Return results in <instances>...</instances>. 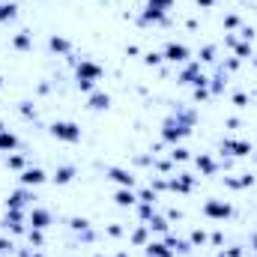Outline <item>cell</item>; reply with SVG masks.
I'll return each mask as SVG.
<instances>
[{
	"mask_svg": "<svg viewBox=\"0 0 257 257\" xmlns=\"http://www.w3.org/2000/svg\"><path fill=\"white\" fill-rule=\"evenodd\" d=\"M192 126H194V111H177L174 117H168L165 120V126H162V141L165 144H171V147H177L189 132H192Z\"/></svg>",
	"mask_w": 257,
	"mask_h": 257,
	"instance_id": "1",
	"label": "cell"
},
{
	"mask_svg": "<svg viewBox=\"0 0 257 257\" xmlns=\"http://www.w3.org/2000/svg\"><path fill=\"white\" fill-rule=\"evenodd\" d=\"M177 81L186 84V87H206V84H209V75L200 69V60H189V63H183Z\"/></svg>",
	"mask_w": 257,
	"mask_h": 257,
	"instance_id": "2",
	"label": "cell"
},
{
	"mask_svg": "<svg viewBox=\"0 0 257 257\" xmlns=\"http://www.w3.org/2000/svg\"><path fill=\"white\" fill-rule=\"evenodd\" d=\"M48 132H51V138H57L63 144H78L81 141V126L72 123V120H54Z\"/></svg>",
	"mask_w": 257,
	"mask_h": 257,
	"instance_id": "3",
	"label": "cell"
},
{
	"mask_svg": "<svg viewBox=\"0 0 257 257\" xmlns=\"http://www.w3.org/2000/svg\"><path fill=\"white\" fill-rule=\"evenodd\" d=\"M218 150L227 153V156L242 159V156H251V153H254V144H251V141H242V138H221Z\"/></svg>",
	"mask_w": 257,
	"mask_h": 257,
	"instance_id": "4",
	"label": "cell"
},
{
	"mask_svg": "<svg viewBox=\"0 0 257 257\" xmlns=\"http://www.w3.org/2000/svg\"><path fill=\"white\" fill-rule=\"evenodd\" d=\"M236 209H233V203H227V200H215V197H209L206 203H203V215L206 218H212V221H224V218H230Z\"/></svg>",
	"mask_w": 257,
	"mask_h": 257,
	"instance_id": "5",
	"label": "cell"
},
{
	"mask_svg": "<svg viewBox=\"0 0 257 257\" xmlns=\"http://www.w3.org/2000/svg\"><path fill=\"white\" fill-rule=\"evenodd\" d=\"M75 75H78V81H99L105 75V69L96 63V60H90V57H81L75 63Z\"/></svg>",
	"mask_w": 257,
	"mask_h": 257,
	"instance_id": "6",
	"label": "cell"
},
{
	"mask_svg": "<svg viewBox=\"0 0 257 257\" xmlns=\"http://www.w3.org/2000/svg\"><path fill=\"white\" fill-rule=\"evenodd\" d=\"M162 57H165L168 63H189V60H192V51H189V45H183V42H168V45L162 48Z\"/></svg>",
	"mask_w": 257,
	"mask_h": 257,
	"instance_id": "7",
	"label": "cell"
},
{
	"mask_svg": "<svg viewBox=\"0 0 257 257\" xmlns=\"http://www.w3.org/2000/svg\"><path fill=\"white\" fill-rule=\"evenodd\" d=\"M30 200H36L33 192H30L27 186H21L18 192H12L9 197H6V209H30V206H33Z\"/></svg>",
	"mask_w": 257,
	"mask_h": 257,
	"instance_id": "8",
	"label": "cell"
},
{
	"mask_svg": "<svg viewBox=\"0 0 257 257\" xmlns=\"http://www.w3.org/2000/svg\"><path fill=\"white\" fill-rule=\"evenodd\" d=\"M27 224H30V227H39V230L51 227V209H45V206H30V209H27Z\"/></svg>",
	"mask_w": 257,
	"mask_h": 257,
	"instance_id": "9",
	"label": "cell"
},
{
	"mask_svg": "<svg viewBox=\"0 0 257 257\" xmlns=\"http://www.w3.org/2000/svg\"><path fill=\"white\" fill-rule=\"evenodd\" d=\"M24 218H27V209H9V212H6V218H3V227H6V230H12V233H27Z\"/></svg>",
	"mask_w": 257,
	"mask_h": 257,
	"instance_id": "10",
	"label": "cell"
},
{
	"mask_svg": "<svg viewBox=\"0 0 257 257\" xmlns=\"http://www.w3.org/2000/svg\"><path fill=\"white\" fill-rule=\"evenodd\" d=\"M194 168L200 171V177H215L218 171H221V165L209 156V153H200V156H194Z\"/></svg>",
	"mask_w": 257,
	"mask_h": 257,
	"instance_id": "11",
	"label": "cell"
},
{
	"mask_svg": "<svg viewBox=\"0 0 257 257\" xmlns=\"http://www.w3.org/2000/svg\"><path fill=\"white\" fill-rule=\"evenodd\" d=\"M168 189H171V192H177V194H189L194 189V177L183 171V174H177V177H171V180H168Z\"/></svg>",
	"mask_w": 257,
	"mask_h": 257,
	"instance_id": "12",
	"label": "cell"
},
{
	"mask_svg": "<svg viewBox=\"0 0 257 257\" xmlns=\"http://www.w3.org/2000/svg\"><path fill=\"white\" fill-rule=\"evenodd\" d=\"M105 177L114 180L120 189H135V177H132V171H126V168H108Z\"/></svg>",
	"mask_w": 257,
	"mask_h": 257,
	"instance_id": "13",
	"label": "cell"
},
{
	"mask_svg": "<svg viewBox=\"0 0 257 257\" xmlns=\"http://www.w3.org/2000/svg\"><path fill=\"white\" fill-rule=\"evenodd\" d=\"M18 180H21V186H27V189H30V186H42V183L48 180V174H45L42 168H24Z\"/></svg>",
	"mask_w": 257,
	"mask_h": 257,
	"instance_id": "14",
	"label": "cell"
},
{
	"mask_svg": "<svg viewBox=\"0 0 257 257\" xmlns=\"http://www.w3.org/2000/svg\"><path fill=\"white\" fill-rule=\"evenodd\" d=\"M165 245H168V248H171L174 254H192V248H194L189 239H180V236H174L171 230L165 233Z\"/></svg>",
	"mask_w": 257,
	"mask_h": 257,
	"instance_id": "15",
	"label": "cell"
},
{
	"mask_svg": "<svg viewBox=\"0 0 257 257\" xmlns=\"http://www.w3.org/2000/svg\"><path fill=\"white\" fill-rule=\"evenodd\" d=\"M87 108H90V111H108V108H111V96L102 93V90H93V93L87 96Z\"/></svg>",
	"mask_w": 257,
	"mask_h": 257,
	"instance_id": "16",
	"label": "cell"
},
{
	"mask_svg": "<svg viewBox=\"0 0 257 257\" xmlns=\"http://www.w3.org/2000/svg\"><path fill=\"white\" fill-rule=\"evenodd\" d=\"M138 21H141V24H168V12L153 9V6H144V12H141Z\"/></svg>",
	"mask_w": 257,
	"mask_h": 257,
	"instance_id": "17",
	"label": "cell"
},
{
	"mask_svg": "<svg viewBox=\"0 0 257 257\" xmlns=\"http://www.w3.org/2000/svg\"><path fill=\"white\" fill-rule=\"evenodd\" d=\"M69 227H72L75 233H84V242H93V239H96V233L90 230V221H87V218H69Z\"/></svg>",
	"mask_w": 257,
	"mask_h": 257,
	"instance_id": "18",
	"label": "cell"
},
{
	"mask_svg": "<svg viewBox=\"0 0 257 257\" xmlns=\"http://www.w3.org/2000/svg\"><path fill=\"white\" fill-rule=\"evenodd\" d=\"M48 48H51L54 54H66V57L72 54V42H69L66 36H57V33H54V36H48Z\"/></svg>",
	"mask_w": 257,
	"mask_h": 257,
	"instance_id": "19",
	"label": "cell"
},
{
	"mask_svg": "<svg viewBox=\"0 0 257 257\" xmlns=\"http://www.w3.org/2000/svg\"><path fill=\"white\" fill-rule=\"evenodd\" d=\"M75 174H78V168H75V165H60V168L54 171V177H51V180H54L57 186H66V183H72V180H75Z\"/></svg>",
	"mask_w": 257,
	"mask_h": 257,
	"instance_id": "20",
	"label": "cell"
},
{
	"mask_svg": "<svg viewBox=\"0 0 257 257\" xmlns=\"http://www.w3.org/2000/svg\"><path fill=\"white\" fill-rule=\"evenodd\" d=\"M12 48H15V51H30V48H33V33H30V30L15 33V36H12Z\"/></svg>",
	"mask_w": 257,
	"mask_h": 257,
	"instance_id": "21",
	"label": "cell"
},
{
	"mask_svg": "<svg viewBox=\"0 0 257 257\" xmlns=\"http://www.w3.org/2000/svg\"><path fill=\"white\" fill-rule=\"evenodd\" d=\"M224 84H227V72L218 66V69H215V75L209 78V84H206V87H209V93H212V96H218V93L224 90Z\"/></svg>",
	"mask_w": 257,
	"mask_h": 257,
	"instance_id": "22",
	"label": "cell"
},
{
	"mask_svg": "<svg viewBox=\"0 0 257 257\" xmlns=\"http://www.w3.org/2000/svg\"><path fill=\"white\" fill-rule=\"evenodd\" d=\"M147 227H150V230H156V233H162V236H165V233H168V230H171V221H168V218H165V215H159V212H153V215H150V218H147Z\"/></svg>",
	"mask_w": 257,
	"mask_h": 257,
	"instance_id": "23",
	"label": "cell"
},
{
	"mask_svg": "<svg viewBox=\"0 0 257 257\" xmlns=\"http://www.w3.org/2000/svg\"><path fill=\"white\" fill-rule=\"evenodd\" d=\"M18 135L15 132H9V128H3L0 132V153H12V150H18Z\"/></svg>",
	"mask_w": 257,
	"mask_h": 257,
	"instance_id": "24",
	"label": "cell"
},
{
	"mask_svg": "<svg viewBox=\"0 0 257 257\" xmlns=\"http://www.w3.org/2000/svg\"><path fill=\"white\" fill-rule=\"evenodd\" d=\"M114 203L117 206H135L138 203V192L135 189H117L114 192Z\"/></svg>",
	"mask_w": 257,
	"mask_h": 257,
	"instance_id": "25",
	"label": "cell"
},
{
	"mask_svg": "<svg viewBox=\"0 0 257 257\" xmlns=\"http://www.w3.org/2000/svg\"><path fill=\"white\" fill-rule=\"evenodd\" d=\"M144 251H147V257H171V254H174V251H171V248L165 245V239H162V242L150 239V242L144 245Z\"/></svg>",
	"mask_w": 257,
	"mask_h": 257,
	"instance_id": "26",
	"label": "cell"
},
{
	"mask_svg": "<svg viewBox=\"0 0 257 257\" xmlns=\"http://www.w3.org/2000/svg\"><path fill=\"white\" fill-rule=\"evenodd\" d=\"M233 57H239V60H251V57H254V48H251V42L239 39V42L233 45Z\"/></svg>",
	"mask_w": 257,
	"mask_h": 257,
	"instance_id": "27",
	"label": "cell"
},
{
	"mask_svg": "<svg viewBox=\"0 0 257 257\" xmlns=\"http://www.w3.org/2000/svg\"><path fill=\"white\" fill-rule=\"evenodd\" d=\"M128 239H132L135 245H147V242H150V227H147V224H141V227H135Z\"/></svg>",
	"mask_w": 257,
	"mask_h": 257,
	"instance_id": "28",
	"label": "cell"
},
{
	"mask_svg": "<svg viewBox=\"0 0 257 257\" xmlns=\"http://www.w3.org/2000/svg\"><path fill=\"white\" fill-rule=\"evenodd\" d=\"M24 236H27V242H30V245H36V248H42V245H45V233H42L39 227H27V233H24Z\"/></svg>",
	"mask_w": 257,
	"mask_h": 257,
	"instance_id": "29",
	"label": "cell"
},
{
	"mask_svg": "<svg viewBox=\"0 0 257 257\" xmlns=\"http://www.w3.org/2000/svg\"><path fill=\"white\" fill-rule=\"evenodd\" d=\"M6 168H12V171H24L27 168V156H6Z\"/></svg>",
	"mask_w": 257,
	"mask_h": 257,
	"instance_id": "30",
	"label": "cell"
},
{
	"mask_svg": "<svg viewBox=\"0 0 257 257\" xmlns=\"http://www.w3.org/2000/svg\"><path fill=\"white\" fill-rule=\"evenodd\" d=\"M138 200H141V203H156V200H159V192H156L153 186H147V189H138Z\"/></svg>",
	"mask_w": 257,
	"mask_h": 257,
	"instance_id": "31",
	"label": "cell"
},
{
	"mask_svg": "<svg viewBox=\"0 0 257 257\" xmlns=\"http://www.w3.org/2000/svg\"><path fill=\"white\" fill-rule=\"evenodd\" d=\"M18 15V6L15 3H0V21H12Z\"/></svg>",
	"mask_w": 257,
	"mask_h": 257,
	"instance_id": "32",
	"label": "cell"
},
{
	"mask_svg": "<svg viewBox=\"0 0 257 257\" xmlns=\"http://www.w3.org/2000/svg\"><path fill=\"white\" fill-rule=\"evenodd\" d=\"M215 51H218L215 45H203V48H200V60H203V63H215Z\"/></svg>",
	"mask_w": 257,
	"mask_h": 257,
	"instance_id": "33",
	"label": "cell"
},
{
	"mask_svg": "<svg viewBox=\"0 0 257 257\" xmlns=\"http://www.w3.org/2000/svg\"><path fill=\"white\" fill-rule=\"evenodd\" d=\"M171 162H189V150L186 147H174L171 150Z\"/></svg>",
	"mask_w": 257,
	"mask_h": 257,
	"instance_id": "34",
	"label": "cell"
},
{
	"mask_svg": "<svg viewBox=\"0 0 257 257\" xmlns=\"http://www.w3.org/2000/svg\"><path fill=\"white\" fill-rule=\"evenodd\" d=\"M147 6L162 9V12H171V9H174V0H147Z\"/></svg>",
	"mask_w": 257,
	"mask_h": 257,
	"instance_id": "35",
	"label": "cell"
},
{
	"mask_svg": "<svg viewBox=\"0 0 257 257\" xmlns=\"http://www.w3.org/2000/svg\"><path fill=\"white\" fill-rule=\"evenodd\" d=\"M242 21H239V15L236 12H230V15H224V30H236Z\"/></svg>",
	"mask_w": 257,
	"mask_h": 257,
	"instance_id": "36",
	"label": "cell"
},
{
	"mask_svg": "<svg viewBox=\"0 0 257 257\" xmlns=\"http://www.w3.org/2000/svg\"><path fill=\"white\" fill-rule=\"evenodd\" d=\"M194 102H206V99H212V93H209V87H194Z\"/></svg>",
	"mask_w": 257,
	"mask_h": 257,
	"instance_id": "37",
	"label": "cell"
},
{
	"mask_svg": "<svg viewBox=\"0 0 257 257\" xmlns=\"http://www.w3.org/2000/svg\"><path fill=\"white\" fill-rule=\"evenodd\" d=\"M239 63H242V60H239V57H227V60H224V63H218V66H221V69H224V72H227V75H230V72H236V69H239Z\"/></svg>",
	"mask_w": 257,
	"mask_h": 257,
	"instance_id": "38",
	"label": "cell"
},
{
	"mask_svg": "<svg viewBox=\"0 0 257 257\" xmlns=\"http://www.w3.org/2000/svg\"><path fill=\"white\" fill-rule=\"evenodd\" d=\"M206 239H209V236H206L203 230H192V233H189V242H192V245H203Z\"/></svg>",
	"mask_w": 257,
	"mask_h": 257,
	"instance_id": "39",
	"label": "cell"
},
{
	"mask_svg": "<svg viewBox=\"0 0 257 257\" xmlns=\"http://www.w3.org/2000/svg\"><path fill=\"white\" fill-rule=\"evenodd\" d=\"M162 60H165V57H162V51H150V54L144 57V63H147V66H159Z\"/></svg>",
	"mask_w": 257,
	"mask_h": 257,
	"instance_id": "40",
	"label": "cell"
},
{
	"mask_svg": "<svg viewBox=\"0 0 257 257\" xmlns=\"http://www.w3.org/2000/svg\"><path fill=\"white\" fill-rule=\"evenodd\" d=\"M12 251H15V242L6 239V236H0V254H12Z\"/></svg>",
	"mask_w": 257,
	"mask_h": 257,
	"instance_id": "41",
	"label": "cell"
},
{
	"mask_svg": "<svg viewBox=\"0 0 257 257\" xmlns=\"http://www.w3.org/2000/svg\"><path fill=\"white\" fill-rule=\"evenodd\" d=\"M233 105L236 108H248V93H233Z\"/></svg>",
	"mask_w": 257,
	"mask_h": 257,
	"instance_id": "42",
	"label": "cell"
},
{
	"mask_svg": "<svg viewBox=\"0 0 257 257\" xmlns=\"http://www.w3.org/2000/svg\"><path fill=\"white\" fill-rule=\"evenodd\" d=\"M257 180L251 177V174H239V189H251Z\"/></svg>",
	"mask_w": 257,
	"mask_h": 257,
	"instance_id": "43",
	"label": "cell"
},
{
	"mask_svg": "<svg viewBox=\"0 0 257 257\" xmlns=\"http://www.w3.org/2000/svg\"><path fill=\"white\" fill-rule=\"evenodd\" d=\"M221 254H224V257H245V254H242V248H239V245H230V248H224Z\"/></svg>",
	"mask_w": 257,
	"mask_h": 257,
	"instance_id": "44",
	"label": "cell"
},
{
	"mask_svg": "<svg viewBox=\"0 0 257 257\" xmlns=\"http://www.w3.org/2000/svg\"><path fill=\"white\" fill-rule=\"evenodd\" d=\"M21 114H24V117H27V120H30V117H33V120H36V111H33V108H30V102H21Z\"/></svg>",
	"mask_w": 257,
	"mask_h": 257,
	"instance_id": "45",
	"label": "cell"
},
{
	"mask_svg": "<svg viewBox=\"0 0 257 257\" xmlns=\"http://www.w3.org/2000/svg\"><path fill=\"white\" fill-rule=\"evenodd\" d=\"M105 233H108V236H123V227H120V224H108Z\"/></svg>",
	"mask_w": 257,
	"mask_h": 257,
	"instance_id": "46",
	"label": "cell"
},
{
	"mask_svg": "<svg viewBox=\"0 0 257 257\" xmlns=\"http://www.w3.org/2000/svg\"><path fill=\"white\" fill-rule=\"evenodd\" d=\"M209 242H212V245H224V233H221V230H215V233L209 236Z\"/></svg>",
	"mask_w": 257,
	"mask_h": 257,
	"instance_id": "47",
	"label": "cell"
},
{
	"mask_svg": "<svg viewBox=\"0 0 257 257\" xmlns=\"http://www.w3.org/2000/svg\"><path fill=\"white\" fill-rule=\"evenodd\" d=\"M153 165H156L162 174H168V171H171V162H168V159H165V162H156V159H153Z\"/></svg>",
	"mask_w": 257,
	"mask_h": 257,
	"instance_id": "48",
	"label": "cell"
},
{
	"mask_svg": "<svg viewBox=\"0 0 257 257\" xmlns=\"http://www.w3.org/2000/svg\"><path fill=\"white\" fill-rule=\"evenodd\" d=\"M197 6H200V9H212V6H215V0H197Z\"/></svg>",
	"mask_w": 257,
	"mask_h": 257,
	"instance_id": "49",
	"label": "cell"
},
{
	"mask_svg": "<svg viewBox=\"0 0 257 257\" xmlns=\"http://www.w3.org/2000/svg\"><path fill=\"white\" fill-rule=\"evenodd\" d=\"M126 54H132V57H138V54H141V48H138V45H126Z\"/></svg>",
	"mask_w": 257,
	"mask_h": 257,
	"instance_id": "50",
	"label": "cell"
},
{
	"mask_svg": "<svg viewBox=\"0 0 257 257\" xmlns=\"http://www.w3.org/2000/svg\"><path fill=\"white\" fill-rule=\"evenodd\" d=\"M30 257H45L42 251H30Z\"/></svg>",
	"mask_w": 257,
	"mask_h": 257,
	"instance_id": "51",
	"label": "cell"
},
{
	"mask_svg": "<svg viewBox=\"0 0 257 257\" xmlns=\"http://www.w3.org/2000/svg\"><path fill=\"white\" fill-rule=\"evenodd\" d=\"M248 63H254V66H257V57H251V60H248Z\"/></svg>",
	"mask_w": 257,
	"mask_h": 257,
	"instance_id": "52",
	"label": "cell"
},
{
	"mask_svg": "<svg viewBox=\"0 0 257 257\" xmlns=\"http://www.w3.org/2000/svg\"><path fill=\"white\" fill-rule=\"evenodd\" d=\"M0 87H3V78H0Z\"/></svg>",
	"mask_w": 257,
	"mask_h": 257,
	"instance_id": "53",
	"label": "cell"
},
{
	"mask_svg": "<svg viewBox=\"0 0 257 257\" xmlns=\"http://www.w3.org/2000/svg\"><path fill=\"white\" fill-rule=\"evenodd\" d=\"M251 156H254V159H257V153H251Z\"/></svg>",
	"mask_w": 257,
	"mask_h": 257,
	"instance_id": "54",
	"label": "cell"
},
{
	"mask_svg": "<svg viewBox=\"0 0 257 257\" xmlns=\"http://www.w3.org/2000/svg\"><path fill=\"white\" fill-rule=\"evenodd\" d=\"M171 257H177V254H171Z\"/></svg>",
	"mask_w": 257,
	"mask_h": 257,
	"instance_id": "55",
	"label": "cell"
},
{
	"mask_svg": "<svg viewBox=\"0 0 257 257\" xmlns=\"http://www.w3.org/2000/svg\"><path fill=\"white\" fill-rule=\"evenodd\" d=\"M218 257H224V254H218Z\"/></svg>",
	"mask_w": 257,
	"mask_h": 257,
	"instance_id": "56",
	"label": "cell"
}]
</instances>
